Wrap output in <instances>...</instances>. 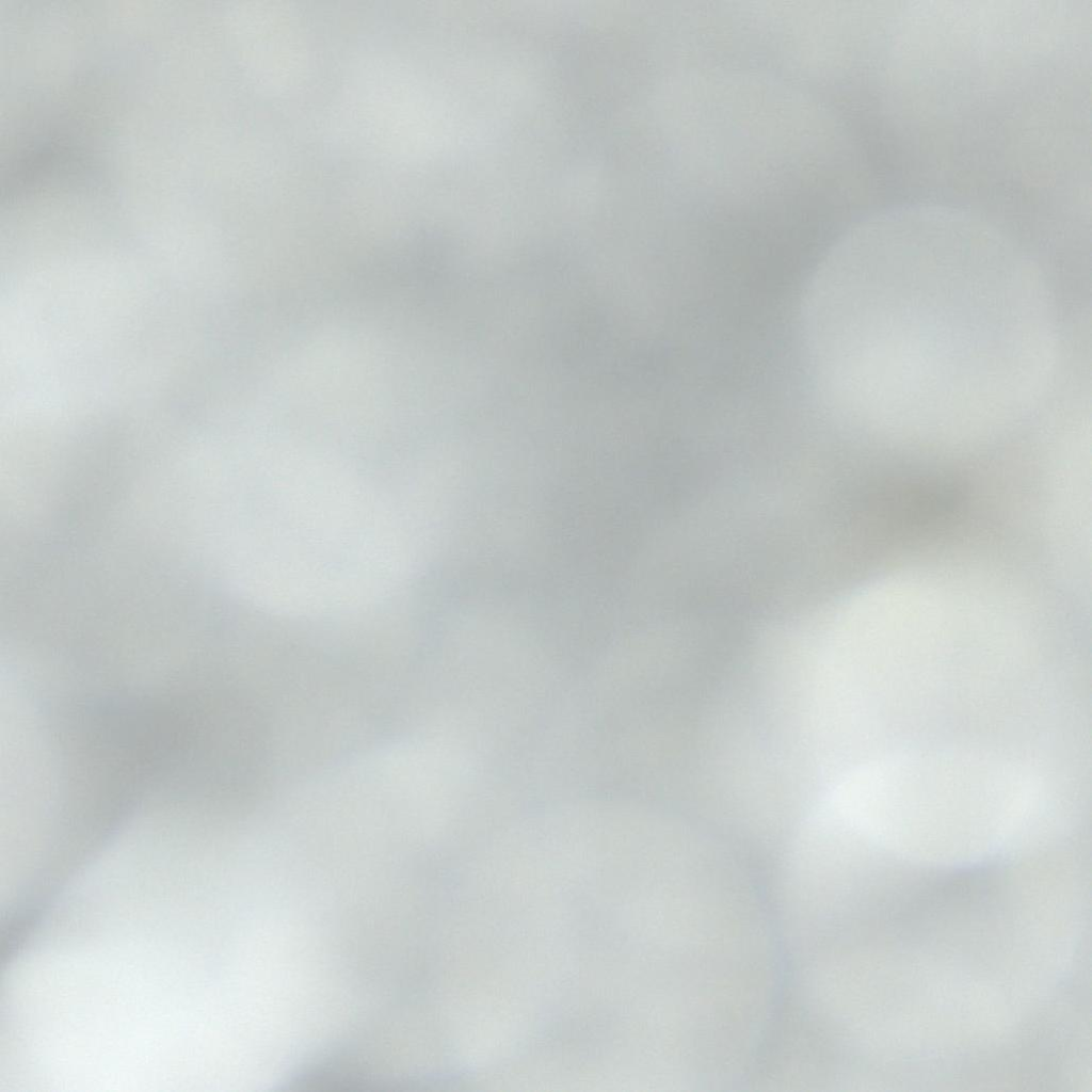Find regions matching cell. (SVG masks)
Listing matches in <instances>:
<instances>
[{
	"label": "cell",
	"instance_id": "cell-4",
	"mask_svg": "<svg viewBox=\"0 0 1092 1092\" xmlns=\"http://www.w3.org/2000/svg\"><path fill=\"white\" fill-rule=\"evenodd\" d=\"M633 106H635V100H633ZM632 123H633V109H632ZM631 130H632V125H631ZM631 144H632V133H631V138H630V145Z\"/></svg>",
	"mask_w": 1092,
	"mask_h": 1092
},
{
	"label": "cell",
	"instance_id": "cell-3",
	"mask_svg": "<svg viewBox=\"0 0 1092 1092\" xmlns=\"http://www.w3.org/2000/svg\"><path fill=\"white\" fill-rule=\"evenodd\" d=\"M963 489L941 475L895 477L878 487L868 502L872 529L898 540L922 534L948 520L961 505Z\"/></svg>",
	"mask_w": 1092,
	"mask_h": 1092
},
{
	"label": "cell",
	"instance_id": "cell-1",
	"mask_svg": "<svg viewBox=\"0 0 1092 1092\" xmlns=\"http://www.w3.org/2000/svg\"><path fill=\"white\" fill-rule=\"evenodd\" d=\"M934 266L894 309L878 267L862 268L825 299L810 338L816 384L837 417L1006 410L1018 350L1005 294L965 271ZM899 288V286H898Z\"/></svg>",
	"mask_w": 1092,
	"mask_h": 1092
},
{
	"label": "cell",
	"instance_id": "cell-2",
	"mask_svg": "<svg viewBox=\"0 0 1092 1092\" xmlns=\"http://www.w3.org/2000/svg\"><path fill=\"white\" fill-rule=\"evenodd\" d=\"M244 461L225 454L210 495L214 552L238 597L310 615L390 589L407 539L370 478L321 459Z\"/></svg>",
	"mask_w": 1092,
	"mask_h": 1092
}]
</instances>
